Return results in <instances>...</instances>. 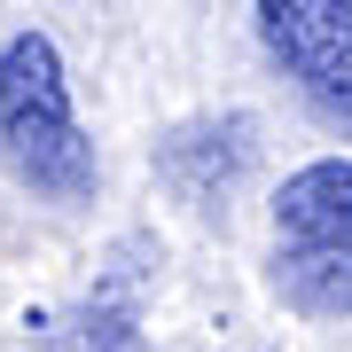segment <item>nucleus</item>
<instances>
[{
	"label": "nucleus",
	"instance_id": "f257e3e1",
	"mask_svg": "<svg viewBox=\"0 0 352 352\" xmlns=\"http://www.w3.org/2000/svg\"><path fill=\"white\" fill-rule=\"evenodd\" d=\"M0 157L47 204L94 196V141L78 133L71 78H63V55H55L47 32H16L0 47Z\"/></svg>",
	"mask_w": 352,
	"mask_h": 352
},
{
	"label": "nucleus",
	"instance_id": "f03ea898",
	"mask_svg": "<svg viewBox=\"0 0 352 352\" xmlns=\"http://www.w3.org/2000/svg\"><path fill=\"white\" fill-rule=\"evenodd\" d=\"M258 39L321 118L352 126V0H266Z\"/></svg>",
	"mask_w": 352,
	"mask_h": 352
},
{
	"label": "nucleus",
	"instance_id": "7ed1b4c3",
	"mask_svg": "<svg viewBox=\"0 0 352 352\" xmlns=\"http://www.w3.org/2000/svg\"><path fill=\"white\" fill-rule=\"evenodd\" d=\"M282 251H352V157H321L274 196Z\"/></svg>",
	"mask_w": 352,
	"mask_h": 352
},
{
	"label": "nucleus",
	"instance_id": "20e7f679",
	"mask_svg": "<svg viewBox=\"0 0 352 352\" xmlns=\"http://www.w3.org/2000/svg\"><path fill=\"white\" fill-rule=\"evenodd\" d=\"M274 298L305 321H352V251H274Z\"/></svg>",
	"mask_w": 352,
	"mask_h": 352
},
{
	"label": "nucleus",
	"instance_id": "39448f33",
	"mask_svg": "<svg viewBox=\"0 0 352 352\" xmlns=\"http://www.w3.org/2000/svg\"><path fill=\"white\" fill-rule=\"evenodd\" d=\"M47 352H149V337H141L126 314H110V305H78V314L55 321Z\"/></svg>",
	"mask_w": 352,
	"mask_h": 352
}]
</instances>
